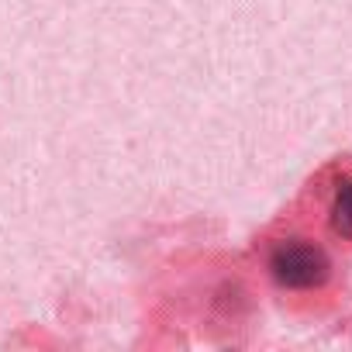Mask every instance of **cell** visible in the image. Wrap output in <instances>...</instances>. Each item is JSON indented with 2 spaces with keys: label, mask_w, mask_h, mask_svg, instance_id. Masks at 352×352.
Masks as SVG:
<instances>
[{
  "label": "cell",
  "mask_w": 352,
  "mask_h": 352,
  "mask_svg": "<svg viewBox=\"0 0 352 352\" xmlns=\"http://www.w3.org/2000/svg\"><path fill=\"white\" fill-rule=\"evenodd\" d=\"M270 276L283 290H321L331 276V256L311 239H280L266 256Z\"/></svg>",
  "instance_id": "1"
},
{
  "label": "cell",
  "mask_w": 352,
  "mask_h": 352,
  "mask_svg": "<svg viewBox=\"0 0 352 352\" xmlns=\"http://www.w3.org/2000/svg\"><path fill=\"white\" fill-rule=\"evenodd\" d=\"M328 228L342 242H352V176L342 180L328 197Z\"/></svg>",
  "instance_id": "2"
}]
</instances>
